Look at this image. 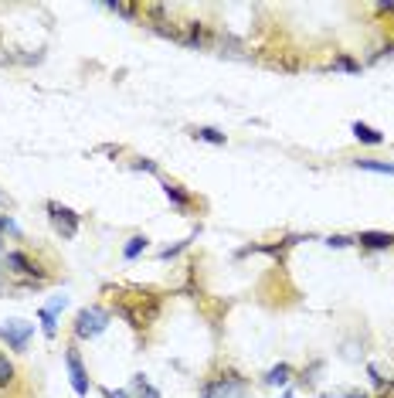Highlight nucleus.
<instances>
[{
	"label": "nucleus",
	"mask_w": 394,
	"mask_h": 398,
	"mask_svg": "<svg viewBox=\"0 0 394 398\" xmlns=\"http://www.w3.org/2000/svg\"><path fill=\"white\" fill-rule=\"evenodd\" d=\"M109 10H116V14H122V17H129V21H136L140 17V7H133V3H105Z\"/></svg>",
	"instance_id": "dca6fc26"
},
{
	"label": "nucleus",
	"mask_w": 394,
	"mask_h": 398,
	"mask_svg": "<svg viewBox=\"0 0 394 398\" xmlns=\"http://www.w3.org/2000/svg\"><path fill=\"white\" fill-rule=\"evenodd\" d=\"M44 211H48L51 225L62 232V238H75V235H79V225H82V218H79L72 208H65V204H58V201H48V204H44Z\"/></svg>",
	"instance_id": "7ed1b4c3"
},
{
	"label": "nucleus",
	"mask_w": 394,
	"mask_h": 398,
	"mask_svg": "<svg viewBox=\"0 0 394 398\" xmlns=\"http://www.w3.org/2000/svg\"><path fill=\"white\" fill-rule=\"evenodd\" d=\"M3 262H7V269H10V273H17V276H27L34 286L44 279V269H41V266H38V262H34L27 252H17V249H14V252H7V259H3Z\"/></svg>",
	"instance_id": "20e7f679"
},
{
	"label": "nucleus",
	"mask_w": 394,
	"mask_h": 398,
	"mask_svg": "<svg viewBox=\"0 0 394 398\" xmlns=\"http://www.w3.org/2000/svg\"><path fill=\"white\" fill-rule=\"evenodd\" d=\"M31 334H34V323H24V320H7L0 327V337L7 340L10 351H24L27 340H31Z\"/></svg>",
	"instance_id": "39448f33"
},
{
	"label": "nucleus",
	"mask_w": 394,
	"mask_h": 398,
	"mask_svg": "<svg viewBox=\"0 0 394 398\" xmlns=\"http://www.w3.org/2000/svg\"><path fill=\"white\" fill-rule=\"evenodd\" d=\"M350 242H354V238H347V235H333V238H326V245H330V249H347Z\"/></svg>",
	"instance_id": "412c9836"
},
{
	"label": "nucleus",
	"mask_w": 394,
	"mask_h": 398,
	"mask_svg": "<svg viewBox=\"0 0 394 398\" xmlns=\"http://www.w3.org/2000/svg\"><path fill=\"white\" fill-rule=\"evenodd\" d=\"M146 245H150V242H146V235H133V238L126 242V249H122V256H126V259L133 262V259H140V256L146 252Z\"/></svg>",
	"instance_id": "f8f14e48"
},
{
	"label": "nucleus",
	"mask_w": 394,
	"mask_h": 398,
	"mask_svg": "<svg viewBox=\"0 0 394 398\" xmlns=\"http://www.w3.org/2000/svg\"><path fill=\"white\" fill-rule=\"evenodd\" d=\"M41 323H44V334H48V337H55L58 323H55V313H51L48 306H41Z\"/></svg>",
	"instance_id": "f3484780"
},
{
	"label": "nucleus",
	"mask_w": 394,
	"mask_h": 398,
	"mask_svg": "<svg viewBox=\"0 0 394 398\" xmlns=\"http://www.w3.org/2000/svg\"><path fill=\"white\" fill-rule=\"evenodd\" d=\"M102 398H133V395H129V392H112V388H105Z\"/></svg>",
	"instance_id": "4be33fe9"
},
{
	"label": "nucleus",
	"mask_w": 394,
	"mask_h": 398,
	"mask_svg": "<svg viewBox=\"0 0 394 398\" xmlns=\"http://www.w3.org/2000/svg\"><path fill=\"white\" fill-rule=\"evenodd\" d=\"M194 140H204V143H214V147H224V133L214 129V126H197Z\"/></svg>",
	"instance_id": "4468645a"
},
{
	"label": "nucleus",
	"mask_w": 394,
	"mask_h": 398,
	"mask_svg": "<svg viewBox=\"0 0 394 398\" xmlns=\"http://www.w3.org/2000/svg\"><path fill=\"white\" fill-rule=\"evenodd\" d=\"M0 232H14V221L10 218H0Z\"/></svg>",
	"instance_id": "5701e85b"
},
{
	"label": "nucleus",
	"mask_w": 394,
	"mask_h": 398,
	"mask_svg": "<svg viewBox=\"0 0 394 398\" xmlns=\"http://www.w3.org/2000/svg\"><path fill=\"white\" fill-rule=\"evenodd\" d=\"M354 242H360L364 249L381 252V249H391V245H394V235H391V232H360Z\"/></svg>",
	"instance_id": "6e6552de"
},
{
	"label": "nucleus",
	"mask_w": 394,
	"mask_h": 398,
	"mask_svg": "<svg viewBox=\"0 0 394 398\" xmlns=\"http://www.w3.org/2000/svg\"><path fill=\"white\" fill-rule=\"evenodd\" d=\"M65 364H68V378H72V392L79 398L89 395V375H86V368H82V358H79V351L75 347H68L65 351Z\"/></svg>",
	"instance_id": "423d86ee"
},
{
	"label": "nucleus",
	"mask_w": 394,
	"mask_h": 398,
	"mask_svg": "<svg viewBox=\"0 0 394 398\" xmlns=\"http://www.w3.org/2000/svg\"><path fill=\"white\" fill-rule=\"evenodd\" d=\"M350 129H354V136H357L360 143H367V147H381V143H384V136H381V133H378L374 126H367V123H360V119H357V123H354Z\"/></svg>",
	"instance_id": "9d476101"
},
{
	"label": "nucleus",
	"mask_w": 394,
	"mask_h": 398,
	"mask_svg": "<svg viewBox=\"0 0 394 398\" xmlns=\"http://www.w3.org/2000/svg\"><path fill=\"white\" fill-rule=\"evenodd\" d=\"M360 171H374V174H391L394 177V164H384V160H354Z\"/></svg>",
	"instance_id": "2eb2a0df"
},
{
	"label": "nucleus",
	"mask_w": 394,
	"mask_h": 398,
	"mask_svg": "<svg viewBox=\"0 0 394 398\" xmlns=\"http://www.w3.org/2000/svg\"><path fill=\"white\" fill-rule=\"evenodd\" d=\"M160 188H163V195H167V201H170L174 208H181V211H187V208L194 204V198H191V195H187V191H184V188H181L177 181H163Z\"/></svg>",
	"instance_id": "1a4fd4ad"
},
{
	"label": "nucleus",
	"mask_w": 394,
	"mask_h": 398,
	"mask_svg": "<svg viewBox=\"0 0 394 398\" xmlns=\"http://www.w3.org/2000/svg\"><path fill=\"white\" fill-rule=\"evenodd\" d=\"M204 41H207V27H204L200 21H184V24H181V45H187V48H204Z\"/></svg>",
	"instance_id": "0eeeda50"
},
{
	"label": "nucleus",
	"mask_w": 394,
	"mask_h": 398,
	"mask_svg": "<svg viewBox=\"0 0 394 398\" xmlns=\"http://www.w3.org/2000/svg\"><path fill=\"white\" fill-rule=\"evenodd\" d=\"M333 69H343V72H360V65H357L354 58H347V55H340V58L333 62Z\"/></svg>",
	"instance_id": "a211bd4d"
},
{
	"label": "nucleus",
	"mask_w": 394,
	"mask_h": 398,
	"mask_svg": "<svg viewBox=\"0 0 394 398\" xmlns=\"http://www.w3.org/2000/svg\"><path fill=\"white\" fill-rule=\"evenodd\" d=\"M293 382V368L289 364H276L269 375H265V385H272V388H286Z\"/></svg>",
	"instance_id": "9b49d317"
},
{
	"label": "nucleus",
	"mask_w": 394,
	"mask_h": 398,
	"mask_svg": "<svg viewBox=\"0 0 394 398\" xmlns=\"http://www.w3.org/2000/svg\"><path fill=\"white\" fill-rule=\"evenodd\" d=\"M133 171H146V174H157V164H153V160H143V157H140V160H133Z\"/></svg>",
	"instance_id": "aec40b11"
},
{
	"label": "nucleus",
	"mask_w": 394,
	"mask_h": 398,
	"mask_svg": "<svg viewBox=\"0 0 394 398\" xmlns=\"http://www.w3.org/2000/svg\"><path fill=\"white\" fill-rule=\"evenodd\" d=\"M187 245H191V238H187V242H177V245H167V249L160 252V259H174V256H181Z\"/></svg>",
	"instance_id": "6ab92c4d"
},
{
	"label": "nucleus",
	"mask_w": 394,
	"mask_h": 398,
	"mask_svg": "<svg viewBox=\"0 0 394 398\" xmlns=\"http://www.w3.org/2000/svg\"><path fill=\"white\" fill-rule=\"evenodd\" d=\"M105 327H109V310H102V306H82L75 313V337L79 340H92Z\"/></svg>",
	"instance_id": "f257e3e1"
},
{
	"label": "nucleus",
	"mask_w": 394,
	"mask_h": 398,
	"mask_svg": "<svg viewBox=\"0 0 394 398\" xmlns=\"http://www.w3.org/2000/svg\"><path fill=\"white\" fill-rule=\"evenodd\" d=\"M245 392H248L245 378H241V375H235V371H228V375H218L214 382H207L200 398H241Z\"/></svg>",
	"instance_id": "f03ea898"
},
{
	"label": "nucleus",
	"mask_w": 394,
	"mask_h": 398,
	"mask_svg": "<svg viewBox=\"0 0 394 398\" xmlns=\"http://www.w3.org/2000/svg\"><path fill=\"white\" fill-rule=\"evenodd\" d=\"M14 378H17V368H14V361L0 351V388H10Z\"/></svg>",
	"instance_id": "ddd939ff"
}]
</instances>
